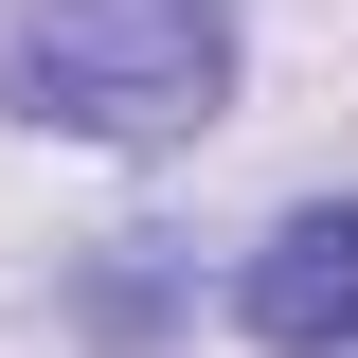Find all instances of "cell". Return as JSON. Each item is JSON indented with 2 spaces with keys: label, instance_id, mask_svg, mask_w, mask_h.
<instances>
[{
  "label": "cell",
  "instance_id": "obj_1",
  "mask_svg": "<svg viewBox=\"0 0 358 358\" xmlns=\"http://www.w3.org/2000/svg\"><path fill=\"white\" fill-rule=\"evenodd\" d=\"M233 90V18L215 0H0V108L90 143H179Z\"/></svg>",
  "mask_w": 358,
  "mask_h": 358
},
{
  "label": "cell",
  "instance_id": "obj_2",
  "mask_svg": "<svg viewBox=\"0 0 358 358\" xmlns=\"http://www.w3.org/2000/svg\"><path fill=\"white\" fill-rule=\"evenodd\" d=\"M251 341L268 358H341L358 341V197H322V215H287L251 251Z\"/></svg>",
  "mask_w": 358,
  "mask_h": 358
}]
</instances>
